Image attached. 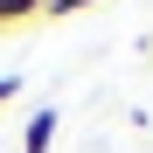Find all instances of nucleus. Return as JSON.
I'll use <instances>...</instances> for the list:
<instances>
[{
    "label": "nucleus",
    "mask_w": 153,
    "mask_h": 153,
    "mask_svg": "<svg viewBox=\"0 0 153 153\" xmlns=\"http://www.w3.org/2000/svg\"><path fill=\"white\" fill-rule=\"evenodd\" d=\"M56 125H63V111H56V105H42L28 125H21V153H49V146H56Z\"/></svg>",
    "instance_id": "obj_1"
},
{
    "label": "nucleus",
    "mask_w": 153,
    "mask_h": 153,
    "mask_svg": "<svg viewBox=\"0 0 153 153\" xmlns=\"http://www.w3.org/2000/svg\"><path fill=\"white\" fill-rule=\"evenodd\" d=\"M28 14H42V0H0V28L7 21H28Z\"/></svg>",
    "instance_id": "obj_2"
},
{
    "label": "nucleus",
    "mask_w": 153,
    "mask_h": 153,
    "mask_svg": "<svg viewBox=\"0 0 153 153\" xmlns=\"http://www.w3.org/2000/svg\"><path fill=\"white\" fill-rule=\"evenodd\" d=\"M84 7H97V0H42V14H84Z\"/></svg>",
    "instance_id": "obj_3"
},
{
    "label": "nucleus",
    "mask_w": 153,
    "mask_h": 153,
    "mask_svg": "<svg viewBox=\"0 0 153 153\" xmlns=\"http://www.w3.org/2000/svg\"><path fill=\"white\" fill-rule=\"evenodd\" d=\"M14 97H21V76H14V70H0V105H14Z\"/></svg>",
    "instance_id": "obj_4"
}]
</instances>
